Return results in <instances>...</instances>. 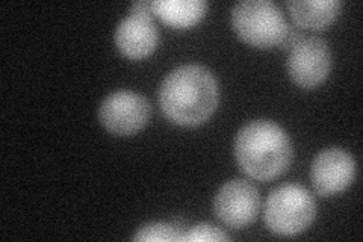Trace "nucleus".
Masks as SVG:
<instances>
[{
    "instance_id": "10",
    "label": "nucleus",
    "mask_w": 363,
    "mask_h": 242,
    "mask_svg": "<svg viewBox=\"0 0 363 242\" xmlns=\"http://www.w3.org/2000/svg\"><path fill=\"white\" fill-rule=\"evenodd\" d=\"M286 6L294 21L309 29L327 28L340 11L337 0H291L286 2Z\"/></svg>"
},
{
    "instance_id": "12",
    "label": "nucleus",
    "mask_w": 363,
    "mask_h": 242,
    "mask_svg": "<svg viewBox=\"0 0 363 242\" xmlns=\"http://www.w3.org/2000/svg\"><path fill=\"white\" fill-rule=\"evenodd\" d=\"M185 229L177 224L149 223L138 229L133 241H182Z\"/></svg>"
},
{
    "instance_id": "14",
    "label": "nucleus",
    "mask_w": 363,
    "mask_h": 242,
    "mask_svg": "<svg viewBox=\"0 0 363 242\" xmlns=\"http://www.w3.org/2000/svg\"><path fill=\"white\" fill-rule=\"evenodd\" d=\"M304 35H301V32L294 28V26H288V31L285 33V37H283L281 43H280V48L283 49H292L295 44H297Z\"/></svg>"
},
{
    "instance_id": "4",
    "label": "nucleus",
    "mask_w": 363,
    "mask_h": 242,
    "mask_svg": "<svg viewBox=\"0 0 363 242\" xmlns=\"http://www.w3.org/2000/svg\"><path fill=\"white\" fill-rule=\"evenodd\" d=\"M232 25L245 43L260 49L280 45L288 21L271 0H244L232 9Z\"/></svg>"
},
{
    "instance_id": "6",
    "label": "nucleus",
    "mask_w": 363,
    "mask_h": 242,
    "mask_svg": "<svg viewBox=\"0 0 363 242\" xmlns=\"http://www.w3.org/2000/svg\"><path fill=\"white\" fill-rule=\"evenodd\" d=\"M332 53L328 44L318 37H303L291 49L288 73L295 84L304 88L320 85L330 73Z\"/></svg>"
},
{
    "instance_id": "1",
    "label": "nucleus",
    "mask_w": 363,
    "mask_h": 242,
    "mask_svg": "<svg viewBox=\"0 0 363 242\" xmlns=\"http://www.w3.org/2000/svg\"><path fill=\"white\" fill-rule=\"evenodd\" d=\"M218 84L203 65H182L169 73L159 89V103L167 117L180 126H199L218 105Z\"/></svg>"
},
{
    "instance_id": "13",
    "label": "nucleus",
    "mask_w": 363,
    "mask_h": 242,
    "mask_svg": "<svg viewBox=\"0 0 363 242\" xmlns=\"http://www.w3.org/2000/svg\"><path fill=\"white\" fill-rule=\"evenodd\" d=\"M182 241H229V236L218 227H213L211 224H199L192 229H186Z\"/></svg>"
},
{
    "instance_id": "11",
    "label": "nucleus",
    "mask_w": 363,
    "mask_h": 242,
    "mask_svg": "<svg viewBox=\"0 0 363 242\" xmlns=\"http://www.w3.org/2000/svg\"><path fill=\"white\" fill-rule=\"evenodd\" d=\"M153 13L173 28H189L201 20L208 9L203 0H159L152 2Z\"/></svg>"
},
{
    "instance_id": "8",
    "label": "nucleus",
    "mask_w": 363,
    "mask_h": 242,
    "mask_svg": "<svg viewBox=\"0 0 363 242\" xmlns=\"http://www.w3.org/2000/svg\"><path fill=\"white\" fill-rule=\"evenodd\" d=\"M356 175L354 158L342 148H327L318 155L311 168L315 191L321 195L342 192L351 185Z\"/></svg>"
},
{
    "instance_id": "7",
    "label": "nucleus",
    "mask_w": 363,
    "mask_h": 242,
    "mask_svg": "<svg viewBox=\"0 0 363 242\" xmlns=\"http://www.w3.org/2000/svg\"><path fill=\"white\" fill-rule=\"evenodd\" d=\"M260 207L259 191L252 183L235 179L224 183L215 195L213 211L229 227L241 229L255 221Z\"/></svg>"
},
{
    "instance_id": "5",
    "label": "nucleus",
    "mask_w": 363,
    "mask_h": 242,
    "mask_svg": "<svg viewBox=\"0 0 363 242\" xmlns=\"http://www.w3.org/2000/svg\"><path fill=\"white\" fill-rule=\"evenodd\" d=\"M152 115L150 101L143 94L129 89L116 91L100 105L99 119L105 128L120 136L133 135L141 131Z\"/></svg>"
},
{
    "instance_id": "2",
    "label": "nucleus",
    "mask_w": 363,
    "mask_h": 242,
    "mask_svg": "<svg viewBox=\"0 0 363 242\" xmlns=\"http://www.w3.org/2000/svg\"><path fill=\"white\" fill-rule=\"evenodd\" d=\"M235 156L245 175L256 180H271L291 164L292 145L279 124L257 120L238 132Z\"/></svg>"
},
{
    "instance_id": "3",
    "label": "nucleus",
    "mask_w": 363,
    "mask_h": 242,
    "mask_svg": "<svg viewBox=\"0 0 363 242\" xmlns=\"http://www.w3.org/2000/svg\"><path fill=\"white\" fill-rule=\"evenodd\" d=\"M316 215L312 194L289 183L272 189L265 203V224L279 236H295L308 229Z\"/></svg>"
},
{
    "instance_id": "9",
    "label": "nucleus",
    "mask_w": 363,
    "mask_h": 242,
    "mask_svg": "<svg viewBox=\"0 0 363 242\" xmlns=\"http://www.w3.org/2000/svg\"><path fill=\"white\" fill-rule=\"evenodd\" d=\"M159 41V32L150 14L132 13L123 18L116 31L118 50L133 60L150 55Z\"/></svg>"
}]
</instances>
